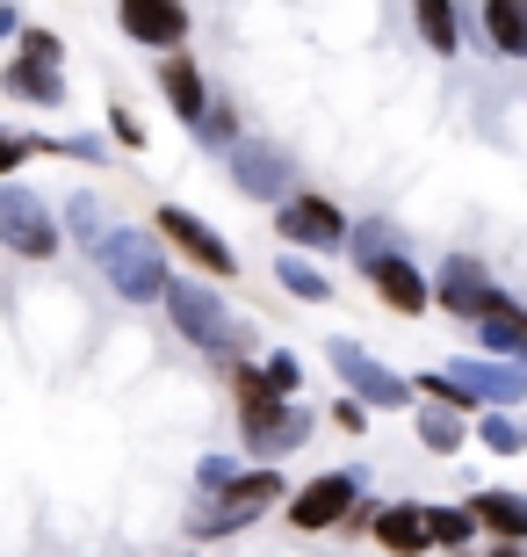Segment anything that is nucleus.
<instances>
[{"label":"nucleus","instance_id":"nucleus-23","mask_svg":"<svg viewBox=\"0 0 527 557\" xmlns=\"http://www.w3.org/2000/svg\"><path fill=\"white\" fill-rule=\"evenodd\" d=\"M419 8V29L434 51H455V0H412Z\"/></svg>","mask_w":527,"mask_h":557},{"label":"nucleus","instance_id":"nucleus-19","mask_svg":"<svg viewBox=\"0 0 527 557\" xmlns=\"http://www.w3.org/2000/svg\"><path fill=\"white\" fill-rule=\"evenodd\" d=\"M469 507H477V521H485V529H499V536H527V499H513V493H477Z\"/></svg>","mask_w":527,"mask_h":557},{"label":"nucleus","instance_id":"nucleus-14","mask_svg":"<svg viewBox=\"0 0 527 557\" xmlns=\"http://www.w3.org/2000/svg\"><path fill=\"white\" fill-rule=\"evenodd\" d=\"M376 543L398 557H419L426 543H434V529H426V507H384L376 515Z\"/></svg>","mask_w":527,"mask_h":557},{"label":"nucleus","instance_id":"nucleus-24","mask_svg":"<svg viewBox=\"0 0 527 557\" xmlns=\"http://www.w3.org/2000/svg\"><path fill=\"white\" fill-rule=\"evenodd\" d=\"M275 275H283V289H297V297H311V305H318L325 289H332L318 269H311V261H297V253H283V261H275Z\"/></svg>","mask_w":527,"mask_h":557},{"label":"nucleus","instance_id":"nucleus-27","mask_svg":"<svg viewBox=\"0 0 527 557\" xmlns=\"http://www.w3.org/2000/svg\"><path fill=\"white\" fill-rule=\"evenodd\" d=\"M362 406H368V398H340V406H332V420H340L347 434H354V428H368V413H362Z\"/></svg>","mask_w":527,"mask_h":557},{"label":"nucleus","instance_id":"nucleus-21","mask_svg":"<svg viewBox=\"0 0 527 557\" xmlns=\"http://www.w3.org/2000/svg\"><path fill=\"white\" fill-rule=\"evenodd\" d=\"M426 529H434V543L463 550V543L477 536V507H426Z\"/></svg>","mask_w":527,"mask_h":557},{"label":"nucleus","instance_id":"nucleus-12","mask_svg":"<svg viewBox=\"0 0 527 557\" xmlns=\"http://www.w3.org/2000/svg\"><path fill=\"white\" fill-rule=\"evenodd\" d=\"M441 305L455 311V319H485V311H499L506 297L485 283V269H477V261H463V253H455V261L441 269Z\"/></svg>","mask_w":527,"mask_h":557},{"label":"nucleus","instance_id":"nucleus-20","mask_svg":"<svg viewBox=\"0 0 527 557\" xmlns=\"http://www.w3.org/2000/svg\"><path fill=\"white\" fill-rule=\"evenodd\" d=\"M477 326H485V348L491 355H527V319H520V311L499 305V311H485Z\"/></svg>","mask_w":527,"mask_h":557},{"label":"nucleus","instance_id":"nucleus-11","mask_svg":"<svg viewBox=\"0 0 527 557\" xmlns=\"http://www.w3.org/2000/svg\"><path fill=\"white\" fill-rule=\"evenodd\" d=\"M354 493H362V471H332V478H318L311 493H297L289 521H297V529H332V521L354 507Z\"/></svg>","mask_w":527,"mask_h":557},{"label":"nucleus","instance_id":"nucleus-10","mask_svg":"<svg viewBox=\"0 0 527 557\" xmlns=\"http://www.w3.org/2000/svg\"><path fill=\"white\" fill-rule=\"evenodd\" d=\"M231 182H239L246 196H283L289 160L275 152V145H261V138H231Z\"/></svg>","mask_w":527,"mask_h":557},{"label":"nucleus","instance_id":"nucleus-31","mask_svg":"<svg viewBox=\"0 0 527 557\" xmlns=\"http://www.w3.org/2000/svg\"><path fill=\"white\" fill-rule=\"evenodd\" d=\"M491 557H520V550H491Z\"/></svg>","mask_w":527,"mask_h":557},{"label":"nucleus","instance_id":"nucleus-16","mask_svg":"<svg viewBox=\"0 0 527 557\" xmlns=\"http://www.w3.org/2000/svg\"><path fill=\"white\" fill-rule=\"evenodd\" d=\"M160 87H166V102H174V116H188V124H203V116H210V109H203V81H196V65H188V59H166Z\"/></svg>","mask_w":527,"mask_h":557},{"label":"nucleus","instance_id":"nucleus-30","mask_svg":"<svg viewBox=\"0 0 527 557\" xmlns=\"http://www.w3.org/2000/svg\"><path fill=\"white\" fill-rule=\"evenodd\" d=\"M203 138H210V145L231 138V109H210V116H203Z\"/></svg>","mask_w":527,"mask_h":557},{"label":"nucleus","instance_id":"nucleus-26","mask_svg":"<svg viewBox=\"0 0 527 557\" xmlns=\"http://www.w3.org/2000/svg\"><path fill=\"white\" fill-rule=\"evenodd\" d=\"M267 384H275L283 398H297V384H304V370H297L289 355H275V362H267Z\"/></svg>","mask_w":527,"mask_h":557},{"label":"nucleus","instance_id":"nucleus-4","mask_svg":"<svg viewBox=\"0 0 527 557\" xmlns=\"http://www.w3.org/2000/svg\"><path fill=\"white\" fill-rule=\"evenodd\" d=\"M8 87H15L22 102H59L65 81H59V37L51 29H22V51L8 65Z\"/></svg>","mask_w":527,"mask_h":557},{"label":"nucleus","instance_id":"nucleus-29","mask_svg":"<svg viewBox=\"0 0 527 557\" xmlns=\"http://www.w3.org/2000/svg\"><path fill=\"white\" fill-rule=\"evenodd\" d=\"M231 478H239V471H231V463H224V456H210V463H203V485H210V493H224V485H231Z\"/></svg>","mask_w":527,"mask_h":557},{"label":"nucleus","instance_id":"nucleus-18","mask_svg":"<svg viewBox=\"0 0 527 557\" xmlns=\"http://www.w3.org/2000/svg\"><path fill=\"white\" fill-rule=\"evenodd\" d=\"M491 44L499 51H513V59H527V0H491Z\"/></svg>","mask_w":527,"mask_h":557},{"label":"nucleus","instance_id":"nucleus-3","mask_svg":"<svg viewBox=\"0 0 527 557\" xmlns=\"http://www.w3.org/2000/svg\"><path fill=\"white\" fill-rule=\"evenodd\" d=\"M166 311H174V326H181L196 348H210V355H231V348H239V326L224 319V305L210 297L203 283H166Z\"/></svg>","mask_w":527,"mask_h":557},{"label":"nucleus","instance_id":"nucleus-2","mask_svg":"<svg viewBox=\"0 0 527 557\" xmlns=\"http://www.w3.org/2000/svg\"><path fill=\"white\" fill-rule=\"evenodd\" d=\"M426 392L441 398V406H455V398H499V406H513V398H527V370H513V362H448L441 376H426Z\"/></svg>","mask_w":527,"mask_h":557},{"label":"nucleus","instance_id":"nucleus-13","mask_svg":"<svg viewBox=\"0 0 527 557\" xmlns=\"http://www.w3.org/2000/svg\"><path fill=\"white\" fill-rule=\"evenodd\" d=\"M116 15H123V29H130L138 44H160V51H174V44L188 37L181 0H123Z\"/></svg>","mask_w":527,"mask_h":557},{"label":"nucleus","instance_id":"nucleus-1","mask_svg":"<svg viewBox=\"0 0 527 557\" xmlns=\"http://www.w3.org/2000/svg\"><path fill=\"white\" fill-rule=\"evenodd\" d=\"M102 269H109V283H116L130 305L166 297V261H160V247H152L145 232H109L102 239Z\"/></svg>","mask_w":527,"mask_h":557},{"label":"nucleus","instance_id":"nucleus-25","mask_svg":"<svg viewBox=\"0 0 527 557\" xmlns=\"http://www.w3.org/2000/svg\"><path fill=\"white\" fill-rule=\"evenodd\" d=\"M485 449L520 456V449H527V420H485Z\"/></svg>","mask_w":527,"mask_h":557},{"label":"nucleus","instance_id":"nucleus-8","mask_svg":"<svg viewBox=\"0 0 527 557\" xmlns=\"http://www.w3.org/2000/svg\"><path fill=\"white\" fill-rule=\"evenodd\" d=\"M275 493H283V478H275V471L231 478V485H224V499H217V515H196V529H203V536H217V529H239V521H253Z\"/></svg>","mask_w":527,"mask_h":557},{"label":"nucleus","instance_id":"nucleus-6","mask_svg":"<svg viewBox=\"0 0 527 557\" xmlns=\"http://www.w3.org/2000/svg\"><path fill=\"white\" fill-rule=\"evenodd\" d=\"M332 370H340V384L354 398H368V406H405V376H390L376 355H362L354 341H332Z\"/></svg>","mask_w":527,"mask_h":557},{"label":"nucleus","instance_id":"nucleus-7","mask_svg":"<svg viewBox=\"0 0 527 557\" xmlns=\"http://www.w3.org/2000/svg\"><path fill=\"white\" fill-rule=\"evenodd\" d=\"M283 239L289 247H347V218L325 196H289L283 203Z\"/></svg>","mask_w":527,"mask_h":557},{"label":"nucleus","instance_id":"nucleus-15","mask_svg":"<svg viewBox=\"0 0 527 557\" xmlns=\"http://www.w3.org/2000/svg\"><path fill=\"white\" fill-rule=\"evenodd\" d=\"M368 275H376V289H384L398 311H426V283L412 275V261H398V253H384V261H368Z\"/></svg>","mask_w":527,"mask_h":557},{"label":"nucleus","instance_id":"nucleus-9","mask_svg":"<svg viewBox=\"0 0 527 557\" xmlns=\"http://www.w3.org/2000/svg\"><path fill=\"white\" fill-rule=\"evenodd\" d=\"M160 232L188 253V261H203L210 275H231V269H239V261H231V247H224V239L203 225V218H196V210H174V203H166V210H160Z\"/></svg>","mask_w":527,"mask_h":557},{"label":"nucleus","instance_id":"nucleus-17","mask_svg":"<svg viewBox=\"0 0 527 557\" xmlns=\"http://www.w3.org/2000/svg\"><path fill=\"white\" fill-rule=\"evenodd\" d=\"M304 434H311V413H297V406H289V413H275L267 428H246V442H253L261 456H283V449H297Z\"/></svg>","mask_w":527,"mask_h":557},{"label":"nucleus","instance_id":"nucleus-5","mask_svg":"<svg viewBox=\"0 0 527 557\" xmlns=\"http://www.w3.org/2000/svg\"><path fill=\"white\" fill-rule=\"evenodd\" d=\"M0 232H8V247L22 261H43V253H59V225L43 218V203L29 188H0Z\"/></svg>","mask_w":527,"mask_h":557},{"label":"nucleus","instance_id":"nucleus-22","mask_svg":"<svg viewBox=\"0 0 527 557\" xmlns=\"http://www.w3.org/2000/svg\"><path fill=\"white\" fill-rule=\"evenodd\" d=\"M419 442H426V449H463V413H455V406H426V413H419Z\"/></svg>","mask_w":527,"mask_h":557},{"label":"nucleus","instance_id":"nucleus-28","mask_svg":"<svg viewBox=\"0 0 527 557\" xmlns=\"http://www.w3.org/2000/svg\"><path fill=\"white\" fill-rule=\"evenodd\" d=\"M109 131H116L123 145H145V131H138V116H130V109H116V116H109Z\"/></svg>","mask_w":527,"mask_h":557}]
</instances>
